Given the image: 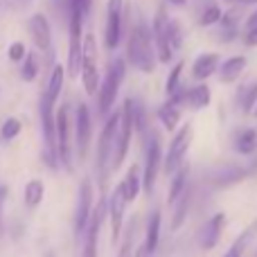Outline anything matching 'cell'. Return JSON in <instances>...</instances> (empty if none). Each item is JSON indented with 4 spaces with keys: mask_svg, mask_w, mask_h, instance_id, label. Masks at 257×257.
Instances as JSON below:
<instances>
[{
    "mask_svg": "<svg viewBox=\"0 0 257 257\" xmlns=\"http://www.w3.org/2000/svg\"><path fill=\"white\" fill-rule=\"evenodd\" d=\"M221 16H223V12L219 5H208L205 12L201 14V25L210 27V25H214V23H221Z\"/></svg>",
    "mask_w": 257,
    "mask_h": 257,
    "instance_id": "29",
    "label": "cell"
},
{
    "mask_svg": "<svg viewBox=\"0 0 257 257\" xmlns=\"http://www.w3.org/2000/svg\"><path fill=\"white\" fill-rule=\"evenodd\" d=\"M43 201V183L39 178L30 181L25 185V205L27 208H36V205Z\"/></svg>",
    "mask_w": 257,
    "mask_h": 257,
    "instance_id": "26",
    "label": "cell"
},
{
    "mask_svg": "<svg viewBox=\"0 0 257 257\" xmlns=\"http://www.w3.org/2000/svg\"><path fill=\"white\" fill-rule=\"evenodd\" d=\"M158 120L163 122V126L167 128V131H176L178 122H181V111H178V102H174V99L165 102L163 106L158 108Z\"/></svg>",
    "mask_w": 257,
    "mask_h": 257,
    "instance_id": "20",
    "label": "cell"
},
{
    "mask_svg": "<svg viewBox=\"0 0 257 257\" xmlns=\"http://www.w3.org/2000/svg\"><path fill=\"white\" fill-rule=\"evenodd\" d=\"M255 117H257V106H255Z\"/></svg>",
    "mask_w": 257,
    "mask_h": 257,
    "instance_id": "43",
    "label": "cell"
},
{
    "mask_svg": "<svg viewBox=\"0 0 257 257\" xmlns=\"http://www.w3.org/2000/svg\"><path fill=\"white\" fill-rule=\"evenodd\" d=\"M187 205H190V192H183L181 194V201H178V212L174 214V219H172V228L176 230V228H181V223H183V219H185V214H187Z\"/></svg>",
    "mask_w": 257,
    "mask_h": 257,
    "instance_id": "31",
    "label": "cell"
},
{
    "mask_svg": "<svg viewBox=\"0 0 257 257\" xmlns=\"http://www.w3.org/2000/svg\"><path fill=\"white\" fill-rule=\"evenodd\" d=\"M241 5H257V0H239Z\"/></svg>",
    "mask_w": 257,
    "mask_h": 257,
    "instance_id": "41",
    "label": "cell"
},
{
    "mask_svg": "<svg viewBox=\"0 0 257 257\" xmlns=\"http://www.w3.org/2000/svg\"><path fill=\"white\" fill-rule=\"evenodd\" d=\"M36 72H39V59H36L34 54H27V57H25V63H23V70H21L23 79H25V81H32V79L36 77Z\"/></svg>",
    "mask_w": 257,
    "mask_h": 257,
    "instance_id": "33",
    "label": "cell"
},
{
    "mask_svg": "<svg viewBox=\"0 0 257 257\" xmlns=\"http://www.w3.org/2000/svg\"><path fill=\"white\" fill-rule=\"evenodd\" d=\"M57 142H59V160L70 169L72 154H70V111H68V104L59 106L57 111Z\"/></svg>",
    "mask_w": 257,
    "mask_h": 257,
    "instance_id": "9",
    "label": "cell"
},
{
    "mask_svg": "<svg viewBox=\"0 0 257 257\" xmlns=\"http://www.w3.org/2000/svg\"><path fill=\"white\" fill-rule=\"evenodd\" d=\"M246 68V57H230L228 61L221 63V70H219V77H221L223 84H232V81L237 79V77L244 72Z\"/></svg>",
    "mask_w": 257,
    "mask_h": 257,
    "instance_id": "19",
    "label": "cell"
},
{
    "mask_svg": "<svg viewBox=\"0 0 257 257\" xmlns=\"http://www.w3.org/2000/svg\"><path fill=\"white\" fill-rule=\"evenodd\" d=\"M124 190H126L128 201H133L138 194H140V169H138V165H133V167L128 169V174L124 178Z\"/></svg>",
    "mask_w": 257,
    "mask_h": 257,
    "instance_id": "28",
    "label": "cell"
},
{
    "mask_svg": "<svg viewBox=\"0 0 257 257\" xmlns=\"http://www.w3.org/2000/svg\"><path fill=\"white\" fill-rule=\"evenodd\" d=\"M187 104H190L194 111L205 108L210 104V88L205 84H199V86H194V88H190L187 90Z\"/></svg>",
    "mask_w": 257,
    "mask_h": 257,
    "instance_id": "23",
    "label": "cell"
},
{
    "mask_svg": "<svg viewBox=\"0 0 257 257\" xmlns=\"http://www.w3.org/2000/svg\"><path fill=\"white\" fill-rule=\"evenodd\" d=\"M219 66V54L217 52H205V54H199L194 61V68H192V77L199 81L208 79V77L214 75Z\"/></svg>",
    "mask_w": 257,
    "mask_h": 257,
    "instance_id": "18",
    "label": "cell"
},
{
    "mask_svg": "<svg viewBox=\"0 0 257 257\" xmlns=\"http://www.w3.org/2000/svg\"><path fill=\"white\" fill-rule=\"evenodd\" d=\"M172 3H176V5H185L187 0H172Z\"/></svg>",
    "mask_w": 257,
    "mask_h": 257,
    "instance_id": "42",
    "label": "cell"
},
{
    "mask_svg": "<svg viewBox=\"0 0 257 257\" xmlns=\"http://www.w3.org/2000/svg\"><path fill=\"white\" fill-rule=\"evenodd\" d=\"M61 86H63V66H54L52 68V75L48 79V90H45V99L50 102H57L59 93H61Z\"/></svg>",
    "mask_w": 257,
    "mask_h": 257,
    "instance_id": "24",
    "label": "cell"
},
{
    "mask_svg": "<svg viewBox=\"0 0 257 257\" xmlns=\"http://www.w3.org/2000/svg\"><path fill=\"white\" fill-rule=\"evenodd\" d=\"M104 41H106L108 50H115L117 45H120V41H122V0H108Z\"/></svg>",
    "mask_w": 257,
    "mask_h": 257,
    "instance_id": "10",
    "label": "cell"
},
{
    "mask_svg": "<svg viewBox=\"0 0 257 257\" xmlns=\"http://www.w3.org/2000/svg\"><path fill=\"white\" fill-rule=\"evenodd\" d=\"M239 104H241V111L244 113H255V106H257V81H253V84L246 86V88H241Z\"/></svg>",
    "mask_w": 257,
    "mask_h": 257,
    "instance_id": "27",
    "label": "cell"
},
{
    "mask_svg": "<svg viewBox=\"0 0 257 257\" xmlns=\"http://www.w3.org/2000/svg\"><path fill=\"white\" fill-rule=\"evenodd\" d=\"M104 208H106V199L102 196L97 210H95V214L90 217V221H88V228H86L84 257H95L97 255V235H99V223H102V217H104Z\"/></svg>",
    "mask_w": 257,
    "mask_h": 257,
    "instance_id": "16",
    "label": "cell"
},
{
    "mask_svg": "<svg viewBox=\"0 0 257 257\" xmlns=\"http://www.w3.org/2000/svg\"><path fill=\"white\" fill-rule=\"evenodd\" d=\"M131 250H133V223L128 226V230H126L124 246H122V250H120V257H131Z\"/></svg>",
    "mask_w": 257,
    "mask_h": 257,
    "instance_id": "35",
    "label": "cell"
},
{
    "mask_svg": "<svg viewBox=\"0 0 257 257\" xmlns=\"http://www.w3.org/2000/svg\"><path fill=\"white\" fill-rule=\"evenodd\" d=\"M190 142H192V124H185L174 136L172 145L167 149V156H165V174H169V176L176 174V169L183 165L185 151L190 149Z\"/></svg>",
    "mask_w": 257,
    "mask_h": 257,
    "instance_id": "7",
    "label": "cell"
},
{
    "mask_svg": "<svg viewBox=\"0 0 257 257\" xmlns=\"http://www.w3.org/2000/svg\"><path fill=\"white\" fill-rule=\"evenodd\" d=\"M187 172H190V167L187 165H181V167L176 169V174H174V181H172V187H169V194H167V201L169 203H176L178 199H181V194L187 190Z\"/></svg>",
    "mask_w": 257,
    "mask_h": 257,
    "instance_id": "21",
    "label": "cell"
},
{
    "mask_svg": "<svg viewBox=\"0 0 257 257\" xmlns=\"http://www.w3.org/2000/svg\"><path fill=\"white\" fill-rule=\"evenodd\" d=\"M154 43H156V50H158V59L163 63L172 61V41H169V18H167V12L163 7H158L156 12V18H154Z\"/></svg>",
    "mask_w": 257,
    "mask_h": 257,
    "instance_id": "8",
    "label": "cell"
},
{
    "mask_svg": "<svg viewBox=\"0 0 257 257\" xmlns=\"http://www.w3.org/2000/svg\"><path fill=\"white\" fill-rule=\"evenodd\" d=\"M160 167V138L151 136L149 145H147V165H145V176H142V187L147 194H151L156 185V176H158Z\"/></svg>",
    "mask_w": 257,
    "mask_h": 257,
    "instance_id": "11",
    "label": "cell"
},
{
    "mask_svg": "<svg viewBox=\"0 0 257 257\" xmlns=\"http://www.w3.org/2000/svg\"><path fill=\"white\" fill-rule=\"evenodd\" d=\"M250 27H257V9L246 18V30H250Z\"/></svg>",
    "mask_w": 257,
    "mask_h": 257,
    "instance_id": "39",
    "label": "cell"
},
{
    "mask_svg": "<svg viewBox=\"0 0 257 257\" xmlns=\"http://www.w3.org/2000/svg\"><path fill=\"white\" fill-rule=\"evenodd\" d=\"M124 72H126L124 59H115L108 66V72L102 84V93H99V113H102V117H108V113H111L113 102L117 97V90H120V84L124 79Z\"/></svg>",
    "mask_w": 257,
    "mask_h": 257,
    "instance_id": "3",
    "label": "cell"
},
{
    "mask_svg": "<svg viewBox=\"0 0 257 257\" xmlns=\"http://www.w3.org/2000/svg\"><path fill=\"white\" fill-rule=\"evenodd\" d=\"M90 5H93V0H81V7H84V12H86V14L90 12Z\"/></svg>",
    "mask_w": 257,
    "mask_h": 257,
    "instance_id": "40",
    "label": "cell"
},
{
    "mask_svg": "<svg viewBox=\"0 0 257 257\" xmlns=\"http://www.w3.org/2000/svg\"><path fill=\"white\" fill-rule=\"evenodd\" d=\"M183 61H178L176 66L172 68V72H169V79H167V95L172 97L174 93H176L178 88H181V72H183Z\"/></svg>",
    "mask_w": 257,
    "mask_h": 257,
    "instance_id": "32",
    "label": "cell"
},
{
    "mask_svg": "<svg viewBox=\"0 0 257 257\" xmlns=\"http://www.w3.org/2000/svg\"><path fill=\"white\" fill-rule=\"evenodd\" d=\"M81 79H84V88L88 95L97 93L99 86V72H97V45H95V36H84V54H81Z\"/></svg>",
    "mask_w": 257,
    "mask_h": 257,
    "instance_id": "6",
    "label": "cell"
},
{
    "mask_svg": "<svg viewBox=\"0 0 257 257\" xmlns=\"http://www.w3.org/2000/svg\"><path fill=\"white\" fill-rule=\"evenodd\" d=\"M18 133H21V120H18V117H7V120L3 122V128H0L3 140H14Z\"/></svg>",
    "mask_w": 257,
    "mask_h": 257,
    "instance_id": "30",
    "label": "cell"
},
{
    "mask_svg": "<svg viewBox=\"0 0 257 257\" xmlns=\"http://www.w3.org/2000/svg\"><path fill=\"white\" fill-rule=\"evenodd\" d=\"M158 239H160V212H154L149 217V226H147V241H145L149 255L158 248Z\"/></svg>",
    "mask_w": 257,
    "mask_h": 257,
    "instance_id": "25",
    "label": "cell"
},
{
    "mask_svg": "<svg viewBox=\"0 0 257 257\" xmlns=\"http://www.w3.org/2000/svg\"><path fill=\"white\" fill-rule=\"evenodd\" d=\"M126 54H128V61H131L138 70L151 72L156 68V54H154V45H151V34L145 23H138V25L133 27L131 36H128Z\"/></svg>",
    "mask_w": 257,
    "mask_h": 257,
    "instance_id": "1",
    "label": "cell"
},
{
    "mask_svg": "<svg viewBox=\"0 0 257 257\" xmlns=\"http://www.w3.org/2000/svg\"><path fill=\"white\" fill-rule=\"evenodd\" d=\"M244 43L248 45V48H257V27H250V30H246Z\"/></svg>",
    "mask_w": 257,
    "mask_h": 257,
    "instance_id": "38",
    "label": "cell"
},
{
    "mask_svg": "<svg viewBox=\"0 0 257 257\" xmlns=\"http://www.w3.org/2000/svg\"><path fill=\"white\" fill-rule=\"evenodd\" d=\"M169 41H172L174 48H181L183 36H181V27H178V23H169Z\"/></svg>",
    "mask_w": 257,
    "mask_h": 257,
    "instance_id": "34",
    "label": "cell"
},
{
    "mask_svg": "<svg viewBox=\"0 0 257 257\" xmlns=\"http://www.w3.org/2000/svg\"><path fill=\"white\" fill-rule=\"evenodd\" d=\"M90 205H93V185H90L88 178L81 181L79 187V199H77V217H75V232L81 235L86 232L90 221Z\"/></svg>",
    "mask_w": 257,
    "mask_h": 257,
    "instance_id": "12",
    "label": "cell"
},
{
    "mask_svg": "<svg viewBox=\"0 0 257 257\" xmlns=\"http://www.w3.org/2000/svg\"><path fill=\"white\" fill-rule=\"evenodd\" d=\"M41 120H43V138H45V160L52 169L59 165V142H57V117L52 113V102L43 97L41 102Z\"/></svg>",
    "mask_w": 257,
    "mask_h": 257,
    "instance_id": "5",
    "label": "cell"
},
{
    "mask_svg": "<svg viewBox=\"0 0 257 257\" xmlns=\"http://www.w3.org/2000/svg\"><path fill=\"white\" fill-rule=\"evenodd\" d=\"M120 113H113L106 117L102 128V136H99V147H97V174H99V185L104 187L106 183V167H108V158L115 151V140H117V128H120Z\"/></svg>",
    "mask_w": 257,
    "mask_h": 257,
    "instance_id": "2",
    "label": "cell"
},
{
    "mask_svg": "<svg viewBox=\"0 0 257 257\" xmlns=\"http://www.w3.org/2000/svg\"><path fill=\"white\" fill-rule=\"evenodd\" d=\"M133 99H124V106L120 113V128H117V140H115V151H113V169H120L124 163L128 145H131V131H133Z\"/></svg>",
    "mask_w": 257,
    "mask_h": 257,
    "instance_id": "4",
    "label": "cell"
},
{
    "mask_svg": "<svg viewBox=\"0 0 257 257\" xmlns=\"http://www.w3.org/2000/svg\"><path fill=\"white\" fill-rule=\"evenodd\" d=\"M77 131H75V140H77V151L84 158L86 151H88L90 145V111L86 104H79L77 106Z\"/></svg>",
    "mask_w": 257,
    "mask_h": 257,
    "instance_id": "14",
    "label": "cell"
},
{
    "mask_svg": "<svg viewBox=\"0 0 257 257\" xmlns=\"http://www.w3.org/2000/svg\"><path fill=\"white\" fill-rule=\"evenodd\" d=\"M128 199H126V190H124V181L113 190L111 196V221H113V241L120 239V232H122V221H124V208H126Z\"/></svg>",
    "mask_w": 257,
    "mask_h": 257,
    "instance_id": "13",
    "label": "cell"
},
{
    "mask_svg": "<svg viewBox=\"0 0 257 257\" xmlns=\"http://www.w3.org/2000/svg\"><path fill=\"white\" fill-rule=\"evenodd\" d=\"M9 59H12V61H23V59H25V45L12 43V48H9Z\"/></svg>",
    "mask_w": 257,
    "mask_h": 257,
    "instance_id": "36",
    "label": "cell"
},
{
    "mask_svg": "<svg viewBox=\"0 0 257 257\" xmlns=\"http://www.w3.org/2000/svg\"><path fill=\"white\" fill-rule=\"evenodd\" d=\"M246 237H248V232H246V235L241 237V239H237L235 244H232V248L228 250V253L223 255V257H241V250H244V241H246Z\"/></svg>",
    "mask_w": 257,
    "mask_h": 257,
    "instance_id": "37",
    "label": "cell"
},
{
    "mask_svg": "<svg viewBox=\"0 0 257 257\" xmlns=\"http://www.w3.org/2000/svg\"><path fill=\"white\" fill-rule=\"evenodd\" d=\"M235 147H237V151L244 154V156L255 154V149H257V131L255 128H244V131H239L237 133V138H235Z\"/></svg>",
    "mask_w": 257,
    "mask_h": 257,
    "instance_id": "22",
    "label": "cell"
},
{
    "mask_svg": "<svg viewBox=\"0 0 257 257\" xmlns=\"http://www.w3.org/2000/svg\"><path fill=\"white\" fill-rule=\"evenodd\" d=\"M226 3H232V0H226Z\"/></svg>",
    "mask_w": 257,
    "mask_h": 257,
    "instance_id": "44",
    "label": "cell"
},
{
    "mask_svg": "<svg viewBox=\"0 0 257 257\" xmlns=\"http://www.w3.org/2000/svg\"><path fill=\"white\" fill-rule=\"evenodd\" d=\"M30 32H32V39H34L36 48L48 52L50 50V41H52V32H50V23L43 14H34L30 21Z\"/></svg>",
    "mask_w": 257,
    "mask_h": 257,
    "instance_id": "17",
    "label": "cell"
},
{
    "mask_svg": "<svg viewBox=\"0 0 257 257\" xmlns=\"http://www.w3.org/2000/svg\"><path fill=\"white\" fill-rule=\"evenodd\" d=\"M223 226H226V214H223V212L214 214V217L203 226V230H201V235H199L201 248H203V250H212L214 246L219 244V237H221V232H223Z\"/></svg>",
    "mask_w": 257,
    "mask_h": 257,
    "instance_id": "15",
    "label": "cell"
}]
</instances>
